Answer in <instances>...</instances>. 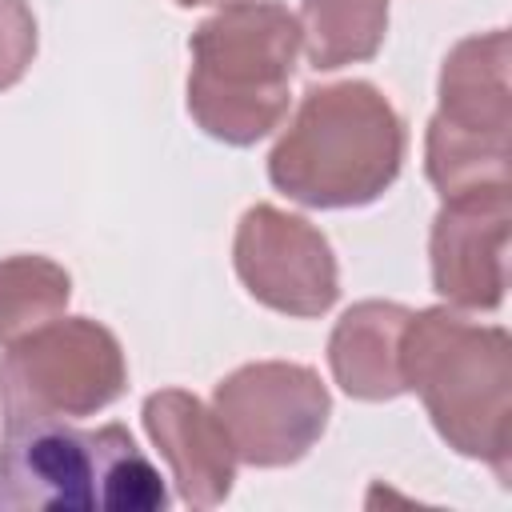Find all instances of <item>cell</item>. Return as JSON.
Listing matches in <instances>:
<instances>
[{"label": "cell", "instance_id": "6da1fadb", "mask_svg": "<svg viewBox=\"0 0 512 512\" xmlns=\"http://www.w3.org/2000/svg\"><path fill=\"white\" fill-rule=\"evenodd\" d=\"M404 164V120L368 80L312 84L268 152V180L304 208L380 200Z\"/></svg>", "mask_w": 512, "mask_h": 512}, {"label": "cell", "instance_id": "7a4b0ae2", "mask_svg": "<svg viewBox=\"0 0 512 512\" xmlns=\"http://www.w3.org/2000/svg\"><path fill=\"white\" fill-rule=\"evenodd\" d=\"M404 388L416 392L448 448L484 460L508 484L512 344L500 324L452 308L412 312L400 340Z\"/></svg>", "mask_w": 512, "mask_h": 512}, {"label": "cell", "instance_id": "3957f363", "mask_svg": "<svg viewBox=\"0 0 512 512\" xmlns=\"http://www.w3.org/2000/svg\"><path fill=\"white\" fill-rule=\"evenodd\" d=\"M168 504L156 464L128 428L4 420L0 512H164Z\"/></svg>", "mask_w": 512, "mask_h": 512}, {"label": "cell", "instance_id": "277c9868", "mask_svg": "<svg viewBox=\"0 0 512 512\" xmlns=\"http://www.w3.org/2000/svg\"><path fill=\"white\" fill-rule=\"evenodd\" d=\"M188 112L224 144H256L280 128L300 56V20L276 0H236L192 32Z\"/></svg>", "mask_w": 512, "mask_h": 512}, {"label": "cell", "instance_id": "5b68a950", "mask_svg": "<svg viewBox=\"0 0 512 512\" xmlns=\"http://www.w3.org/2000/svg\"><path fill=\"white\" fill-rule=\"evenodd\" d=\"M128 388L120 340L88 316H56L0 352L4 420L96 416Z\"/></svg>", "mask_w": 512, "mask_h": 512}, {"label": "cell", "instance_id": "8992f818", "mask_svg": "<svg viewBox=\"0 0 512 512\" xmlns=\"http://www.w3.org/2000/svg\"><path fill=\"white\" fill-rule=\"evenodd\" d=\"M212 412L220 416L236 460L252 468H284L308 456L320 440L332 416V396L308 364L256 360L216 384Z\"/></svg>", "mask_w": 512, "mask_h": 512}, {"label": "cell", "instance_id": "52a82bcc", "mask_svg": "<svg viewBox=\"0 0 512 512\" xmlns=\"http://www.w3.org/2000/svg\"><path fill=\"white\" fill-rule=\"evenodd\" d=\"M232 264L252 300L296 320L324 316L340 296V272L324 232L276 204H252L240 216Z\"/></svg>", "mask_w": 512, "mask_h": 512}, {"label": "cell", "instance_id": "ba28073f", "mask_svg": "<svg viewBox=\"0 0 512 512\" xmlns=\"http://www.w3.org/2000/svg\"><path fill=\"white\" fill-rule=\"evenodd\" d=\"M432 288L468 312H492L504 300L508 276V192L444 200L428 236Z\"/></svg>", "mask_w": 512, "mask_h": 512}, {"label": "cell", "instance_id": "9c48e42d", "mask_svg": "<svg viewBox=\"0 0 512 512\" xmlns=\"http://www.w3.org/2000/svg\"><path fill=\"white\" fill-rule=\"evenodd\" d=\"M148 440L160 448L176 492L192 508H216L228 500L236 480V448L220 416L192 392L164 388L152 392L140 408Z\"/></svg>", "mask_w": 512, "mask_h": 512}, {"label": "cell", "instance_id": "30bf717a", "mask_svg": "<svg viewBox=\"0 0 512 512\" xmlns=\"http://www.w3.org/2000/svg\"><path fill=\"white\" fill-rule=\"evenodd\" d=\"M432 124L464 136L508 140L512 88H508V32L492 28L460 40L440 68V108Z\"/></svg>", "mask_w": 512, "mask_h": 512}, {"label": "cell", "instance_id": "8fae6325", "mask_svg": "<svg viewBox=\"0 0 512 512\" xmlns=\"http://www.w3.org/2000/svg\"><path fill=\"white\" fill-rule=\"evenodd\" d=\"M408 316L412 312L404 304L360 300L336 320L328 336V368L352 400H392L408 392L400 368V340Z\"/></svg>", "mask_w": 512, "mask_h": 512}, {"label": "cell", "instance_id": "7c38bea8", "mask_svg": "<svg viewBox=\"0 0 512 512\" xmlns=\"http://www.w3.org/2000/svg\"><path fill=\"white\" fill-rule=\"evenodd\" d=\"M300 48L316 72L372 60L388 32V0H300Z\"/></svg>", "mask_w": 512, "mask_h": 512}, {"label": "cell", "instance_id": "4fadbf2b", "mask_svg": "<svg viewBox=\"0 0 512 512\" xmlns=\"http://www.w3.org/2000/svg\"><path fill=\"white\" fill-rule=\"evenodd\" d=\"M72 276L48 256H4L0 260V344L28 336L32 328L64 316Z\"/></svg>", "mask_w": 512, "mask_h": 512}, {"label": "cell", "instance_id": "5bb4252c", "mask_svg": "<svg viewBox=\"0 0 512 512\" xmlns=\"http://www.w3.org/2000/svg\"><path fill=\"white\" fill-rule=\"evenodd\" d=\"M36 56V16L28 0H0V92L20 84Z\"/></svg>", "mask_w": 512, "mask_h": 512}, {"label": "cell", "instance_id": "9a60e30c", "mask_svg": "<svg viewBox=\"0 0 512 512\" xmlns=\"http://www.w3.org/2000/svg\"><path fill=\"white\" fill-rule=\"evenodd\" d=\"M176 4H184V8H200V4H236V0H176Z\"/></svg>", "mask_w": 512, "mask_h": 512}]
</instances>
